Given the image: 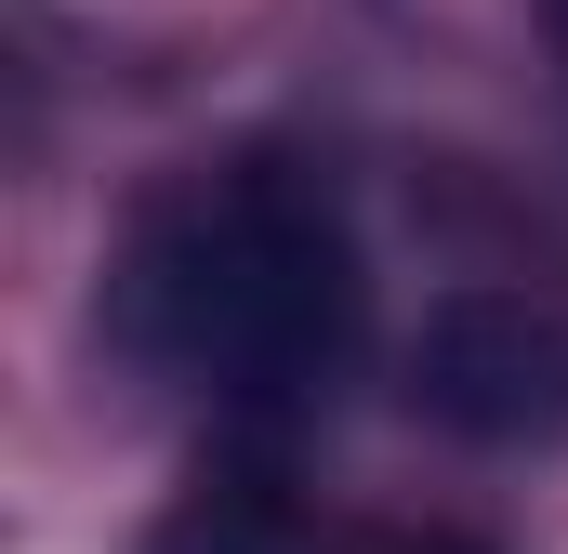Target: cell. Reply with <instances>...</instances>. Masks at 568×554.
<instances>
[{
    "label": "cell",
    "mask_w": 568,
    "mask_h": 554,
    "mask_svg": "<svg viewBox=\"0 0 568 554\" xmlns=\"http://www.w3.org/2000/svg\"><path fill=\"white\" fill-rule=\"evenodd\" d=\"M106 330L172 397L252 422V435H291L357 370L371 265H357L344 198L304 158H212L133 212L106 265Z\"/></svg>",
    "instance_id": "6da1fadb"
},
{
    "label": "cell",
    "mask_w": 568,
    "mask_h": 554,
    "mask_svg": "<svg viewBox=\"0 0 568 554\" xmlns=\"http://www.w3.org/2000/svg\"><path fill=\"white\" fill-rule=\"evenodd\" d=\"M410 410L463 449H556L568 435V317L529 290H449L410 330Z\"/></svg>",
    "instance_id": "7a4b0ae2"
},
{
    "label": "cell",
    "mask_w": 568,
    "mask_h": 554,
    "mask_svg": "<svg viewBox=\"0 0 568 554\" xmlns=\"http://www.w3.org/2000/svg\"><path fill=\"white\" fill-rule=\"evenodd\" d=\"M145 554H331V515H304L265 462H225L145 529Z\"/></svg>",
    "instance_id": "3957f363"
},
{
    "label": "cell",
    "mask_w": 568,
    "mask_h": 554,
    "mask_svg": "<svg viewBox=\"0 0 568 554\" xmlns=\"http://www.w3.org/2000/svg\"><path fill=\"white\" fill-rule=\"evenodd\" d=\"M331 554H489L463 529H331Z\"/></svg>",
    "instance_id": "277c9868"
},
{
    "label": "cell",
    "mask_w": 568,
    "mask_h": 554,
    "mask_svg": "<svg viewBox=\"0 0 568 554\" xmlns=\"http://www.w3.org/2000/svg\"><path fill=\"white\" fill-rule=\"evenodd\" d=\"M542 13H556V53H568V0H542Z\"/></svg>",
    "instance_id": "5b68a950"
}]
</instances>
